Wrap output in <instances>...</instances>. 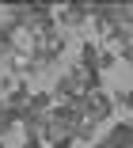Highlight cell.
Wrapping results in <instances>:
<instances>
[{
	"label": "cell",
	"mask_w": 133,
	"mask_h": 148,
	"mask_svg": "<svg viewBox=\"0 0 133 148\" xmlns=\"http://www.w3.org/2000/svg\"><path fill=\"white\" fill-rule=\"evenodd\" d=\"M84 103H88V118H91V122L95 125H107V118L114 114V95H107L103 91V87H99V91H91V95H84Z\"/></svg>",
	"instance_id": "obj_1"
},
{
	"label": "cell",
	"mask_w": 133,
	"mask_h": 148,
	"mask_svg": "<svg viewBox=\"0 0 133 148\" xmlns=\"http://www.w3.org/2000/svg\"><path fill=\"white\" fill-rule=\"evenodd\" d=\"M103 137H107V140H114L118 148H133V122H110Z\"/></svg>",
	"instance_id": "obj_2"
},
{
	"label": "cell",
	"mask_w": 133,
	"mask_h": 148,
	"mask_svg": "<svg viewBox=\"0 0 133 148\" xmlns=\"http://www.w3.org/2000/svg\"><path fill=\"white\" fill-rule=\"evenodd\" d=\"M88 15H91V4H65L61 8V23L65 27H84Z\"/></svg>",
	"instance_id": "obj_3"
},
{
	"label": "cell",
	"mask_w": 133,
	"mask_h": 148,
	"mask_svg": "<svg viewBox=\"0 0 133 148\" xmlns=\"http://www.w3.org/2000/svg\"><path fill=\"white\" fill-rule=\"evenodd\" d=\"M99 57H103V46H99V42H84L80 46V65L99 69Z\"/></svg>",
	"instance_id": "obj_4"
},
{
	"label": "cell",
	"mask_w": 133,
	"mask_h": 148,
	"mask_svg": "<svg viewBox=\"0 0 133 148\" xmlns=\"http://www.w3.org/2000/svg\"><path fill=\"white\" fill-rule=\"evenodd\" d=\"M19 46H15V31H12V27L8 23H0V57H12Z\"/></svg>",
	"instance_id": "obj_5"
},
{
	"label": "cell",
	"mask_w": 133,
	"mask_h": 148,
	"mask_svg": "<svg viewBox=\"0 0 133 148\" xmlns=\"http://www.w3.org/2000/svg\"><path fill=\"white\" fill-rule=\"evenodd\" d=\"M19 122H15V118H12V110H8V103H4V95H0V140H4L12 129H15Z\"/></svg>",
	"instance_id": "obj_6"
},
{
	"label": "cell",
	"mask_w": 133,
	"mask_h": 148,
	"mask_svg": "<svg viewBox=\"0 0 133 148\" xmlns=\"http://www.w3.org/2000/svg\"><path fill=\"white\" fill-rule=\"evenodd\" d=\"M91 148H118V144H114V140H107V137H99V140H95Z\"/></svg>",
	"instance_id": "obj_7"
},
{
	"label": "cell",
	"mask_w": 133,
	"mask_h": 148,
	"mask_svg": "<svg viewBox=\"0 0 133 148\" xmlns=\"http://www.w3.org/2000/svg\"><path fill=\"white\" fill-rule=\"evenodd\" d=\"M118 103H122V106H129V110H133V91H129V95H118Z\"/></svg>",
	"instance_id": "obj_8"
}]
</instances>
